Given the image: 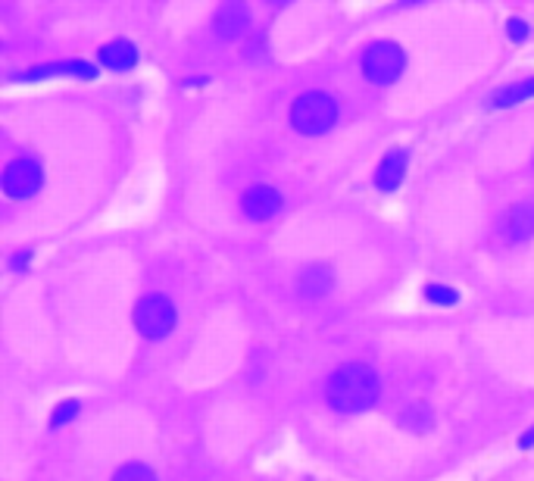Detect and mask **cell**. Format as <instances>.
<instances>
[{"label":"cell","mask_w":534,"mask_h":481,"mask_svg":"<svg viewBox=\"0 0 534 481\" xmlns=\"http://www.w3.org/2000/svg\"><path fill=\"white\" fill-rule=\"evenodd\" d=\"M403 66H407V57H403V51L397 44H391V41H378V44H372L369 51H366L363 57V72L369 82L376 84H391L400 78Z\"/></svg>","instance_id":"4"},{"label":"cell","mask_w":534,"mask_h":481,"mask_svg":"<svg viewBox=\"0 0 534 481\" xmlns=\"http://www.w3.org/2000/svg\"><path fill=\"white\" fill-rule=\"evenodd\" d=\"M297 291L306 301H319V297H325L331 291V272L325 269V266H306V269L300 272Z\"/></svg>","instance_id":"11"},{"label":"cell","mask_w":534,"mask_h":481,"mask_svg":"<svg viewBox=\"0 0 534 481\" xmlns=\"http://www.w3.org/2000/svg\"><path fill=\"white\" fill-rule=\"evenodd\" d=\"M78 410H82V406H78V400H63V404H60L57 410H53L51 425H53V429H60V425H66L69 419H76Z\"/></svg>","instance_id":"17"},{"label":"cell","mask_w":534,"mask_h":481,"mask_svg":"<svg viewBox=\"0 0 534 481\" xmlns=\"http://www.w3.org/2000/svg\"><path fill=\"white\" fill-rule=\"evenodd\" d=\"M400 425H407V429H413V431H425L428 425H432V410H428L425 404L407 406V410L400 413Z\"/></svg>","instance_id":"14"},{"label":"cell","mask_w":534,"mask_h":481,"mask_svg":"<svg viewBox=\"0 0 534 481\" xmlns=\"http://www.w3.org/2000/svg\"><path fill=\"white\" fill-rule=\"evenodd\" d=\"M97 57H101V66H107V69H113V72H125L138 63V51H134V44L132 41H122V38L103 44Z\"/></svg>","instance_id":"10"},{"label":"cell","mask_w":534,"mask_h":481,"mask_svg":"<svg viewBox=\"0 0 534 481\" xmlns=\"http://www.w3.org/2000/svg\"><path fill=\"white\" fill-rule=\"evenodd\" d=\"M113 481H157V475H153V469L141 466V462H128V466H122L113 475Z\"/></svg>","instance_id":"15"},{"label":"cell","mask_w":534,"mask_h":481,"mask_svg":"<svg viewBox=\"0 0 534 481\" xmlns=\"http://www.w3.org/2000/svg\"><path fill=\"white\" fill-rule=\"evenodd\" d=\"M509 35H513V41H525L528 38V22L522 20H509Z\"/></svg>","instance_id":"18"},{"label":"cell","mask_w":534,"mask_h":481,"mask_svg":"<svg viewBox=\"0 0 534 481\" xmlns=\"http://www.w3.org/2000/svg\"><path fill=\"white\" fill-rule=\"evenodd\" d=\"M247 26H250V13H247V7H241V4H225V7H219L216 20H213V32L225 41L244 35Z\"/></svg>","instance_id":"8"},{"label":"cell","mask_w":534,"mask_h":481,"mask_svg":"<svg viewBox=\"0 0 534 481\" xmlns=\"http://www.w3.org/2000/svg\"><path fill=\"white\" fill-rule=\"evenodd\" d=\"M503 235H506V241H513V245L528 241V237L534 235V200L509 206L506 219H503Z\"/></svg>","instance_id":"7"},{"label":"cell","mask_w":534,"mask_h":481,"mask_svg":"<svg viewBox=\"0 0 534 481\" xmlns=\"http://www.w3.org/2000/svg\"><path fill=\"white\" fill-rule=\"evenodd\" d=\"M335 119H337V103L325 91H306L291 107L294 129L303 132V135H322V132H328L335 125Z\"/></svg>","instance_id":"2"},{"label":"cell","mask_w":534,"mask_h":481,"mask_svg":"<svg viewBox=\"0 0 534 481\" xmlns=\"http://www.w3.org/2000/svg\"><path fill=\"white\" fill-rule=\"evenodd\" d=\"M241 206H244V216L263 222V219H272L275 212L281 210V194L269 185H254L247 194H244Z\"/></svg>","instance_id":"6"},{"label":"cell","mask_w":534,"mask_h":481,"mask_svg":"<svg viewBox=\"0 0 534 481\" xmlns=\"http://www.w3.org/2000/svg\"><path fill=\"white\" fill-rule=\"evenodd\" d=\"M403 175H407V150L394 148L384 154L382 166L376 169V188L378 191H394L403 181Z\"/></svg>","instance_id":"9"},{"label":"cell","mask_w":534,"mask_h":481,"mask_svg":"<svg viewBox=\"0 0 534 481\" xmlns=\"http://www.w3.org/2000/svg\"><path fill=\"white\" fill-rule=\"evenodd\" d=\"M425 297H428L432 303H438V307H453V303L459 301L457 291L444 288V285H428V288H425Z\"/></svg>","instance_id":"16"},{"label":"cell","mask_w":534,"mask_h":481,"mask_svg":"<svg viewBox=\"0 0 534 481\" xmlns=\"http://www.w3.org/2000/svg\"><path fill=\"white\" fill-rule=\"evenodd\" d=\"M53 76H78V78H94V66L72 60V63H53V66H38V69L26 72V82H38V78H53Z\"/></svg>","instance_id":"12"},{"label":"cell","mask_w":534,"mask_h":481,"mask_svg":"<svg viewBox=\"0 0 534 481\" xmlns=\"http://www.w3.org/2000/svg\"><path fill=\"white\" fill-rule=\"evenodd\" d=\"M325 391H328V404L337 413H363L378 400L382 381H378L376 369L363 366V363H347L331 373Z\"/></svg>","instance_id":"1"},{"label":"cell","mask_w":534,"mask_h":481,"mask_svg":"<svg viewBox=\"0 0 534 481\" xmlns=\"http://www.w3.org/2000/svg\"><path fill=\"white\" fill-rule=\"evenodd\" d=\"M531 444H534V429H531V435H528V437H522V447H531Z\"/></svg>","instance_id":"19"},{"label":"cell","mask_w":534,"mask_h":481,"mask_svg":"<svg viewBox=\"0 0 534 481\" xmlns=\"http://www.w3.org/2000/svg\"><path fill=\"white\" fill-rule=\"evenodd\" d=\"M134 325L147 338H163L175 328V307L163 294L141 297L138 307H134Z\"/></svg>","instance_id":"3"},{"label":"cell","mask_w":534,"mask_h":481,"mask_svg":"<svg viewBox=\"0 0 534 481\" xmlns=\"http://www.w3.org/2000/svg\"><path fill=\"white\" fill-rule=\"evenodd\" d=\"M528 97H534V78L500 88L494 97H490V107H497V109H500V107H513V103H522V100H528Z\"/></svg>","instance_id":"13"},{"label":"cell","mask_w":534,"mask_h":481,"mask_svg":"<svg viewBox=\"0 0 534 481\" xmlns=\"http://www.w3.org/2000/svg\"><path fill=\"white\" fill-rule=\"evenodd\" d=\"M44 181V172H41V163L35 156H16V160L7 163V172H4V191L13 200H26L32 197L35 191Z\"/></svg>","instance_id":"5"}]
</instances>
